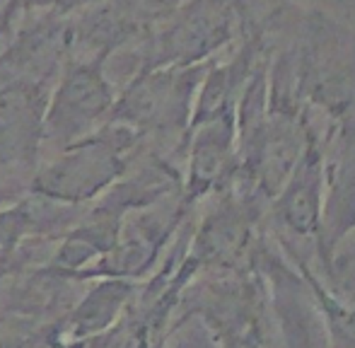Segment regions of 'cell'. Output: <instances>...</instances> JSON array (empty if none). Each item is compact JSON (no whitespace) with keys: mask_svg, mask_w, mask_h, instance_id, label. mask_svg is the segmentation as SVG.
Segmentation results:
<instances>
[{"mask_svg":"<svg viewBox=\"0 0 355 348\" xmlns=\"http://www.w3.org/2000/svg\"><path fill=\"white\" fill-rule=\"evenodd\" d=\"M187 141V177L182 201L193 208L208 193H223L232 186L239 170L237 114H220L191 123Z\"/></svg>","mask_w":355,"mask_h":348,"instance_id":"cell-5","label":"cell"},{"mask_svg":"<svg viewBox=\"0 0 355 348\" xmlns=\"http://www.w3.org/2000/svg\"><path fill=\"white\" fill-rule=\"evenodd\" d=\"M136 295V286L128 278H102L87 290L68 320V334L75 341H87L114 327L128 302Z\"/></svg>","mask_w":355,"mask_h":348,"instance_id":"cell-12","label":"cell"},{"mask_svg":"<svg viewBox=\"0 0 355 348\" xmlns=\"http://www.w3.org/2000/svg\"><path fill=\"white\" fill-rule=\"evenodd\" d=\"M213 61L187 68L167 66L138 71L121 94H116L107 121L133 128L143 138L177 133L187 136L198 87Z\"/></svg>","mask_w":355,"mask_h":348,"instance_id":"cell-3","label":"cell"},{"mask_svg":"<svg viewBox=\"0 0 355 348\" xmlns=\"http://www.w3.org/2000/svg\"><path fill=\"white\" fill-rule=\"evenodd\" d=\"M109 51L75 58L61 66V78L49 92L42 119V143L66 148L104 126L116 102V92L107 76Z\"/></svg>","mask_w":355,"mask_h":348,"instance_id":"cell-4","label":"cell"},{"mask_svg":"<svg viewBox=\"0 0 355 348\" xmlns=\"http://www.w3.org/2000/svg\"><path fill=\"white\" fill-rule=\"evenodd\" d=\"M49 89L37 82L0 85V172L37 162Z\"/></svg>","mask_w":355,"mask_h":348,"instance_id":"cell-9","label":"cell"},{"mask_svg":"<svg viewBox=\"0 0 355 348\" xmlns=\"http://www.w3.org/2000/svg\"><path fill=\"white\" fill-rule=\"evenodd\" d=\"M263 276L271 278L273 312L281 329V348H329L324 329L312 300L300 295L297 271L285 266L283 259L263 254Z\"/></svg>","mask_w":355,"mask_h":348,"instance_id":"cell-10","label":"cell"},{"mask_svg":"<svg viewBox=\"0 0 355 348\" xmlns=\"http://www.w3.org/2000/svg\"><path fill=\"white\" fill-rule=\"evenodd\" d=\"M324 182H327V138L314 131L297 165L273 196L271 216L276 225L295 240H312L319 250L324 211Z\"/></svg>","mask_w":355,"mask_h":348,"instance_id":"cell-6","label":"cell"},{"mask_svg":"<svg viewBox=\"0 0 355 348\" xmlns=\"http://www.w3.org/2000/svg\"><path fill=\"white\" fill-rule=\"evenodd\" d=\"M184 0H104L73 22V46L89 53L119 51L131 42H143Z\"/></svg>","mask_w":355,"mask_h":348,"instance_id":"cell-7","label":"cell"},{"mask_svg":"<svg viewBox=\"0 0 355 348\" xmlns=\"http://www.w3.org/2000/svg\"><path fill=\"white\" fill-rule=\"evenodd\" d=\"M0 198H3V201H5V198H10V191H8V189H0Z\"/></svg>","mask_w":355,"mask_h":348,"instance_id":"cell-14","label":"cell"},{"mask_svg":"<svg viewBox=\"0 0 355 348\" xmlns=\"http://www.w3.org/2000/svg\"><path fill=\"white\" fill-rule=\"evenodd\" d=\"M252 22L247 0H184L141 42L138 71L208 63Z\"/></svg>","mask_w":355,"mask_h":348,"instance_id":"cell-2","label":"cell"},{"mask_svg":"<svg viewBox=\"0 0 355 348\" xmlns=\"http://www.w3.org/2000/svg\"><path fill=\"white\" fill-rule=\"evenodd\" d=\"M283 252H288V256L293 259L295 268H297L300 278H302L304 288L309 293L314 310L319 315L324 329V339H327L329 348H355V307L348 305L343 297H338L312 268L307 266V261L288 245H281Z\"/></svg>","mask_w":355,"mask_h":348,"instance_id":"cell-13","label":"cell"},{"mask_svg":"<svg viewBox=\"0 0 355 348\" xmlns=\"http://www.w3.org/2000/svg\"><path fill=\"white\" fill-rule=\"evenodd\" d=\"M145 138L133 128L107 121L94 133L61 148L58 157L32 174L29 191L63 206H83L123 179Z\"/></svg>","mask_w":355,"mask_h":348,"instance_id":"cell-1","label":"cell"},{"mask_svg":"<svg viewBox=\"0 0 355 348\" xmlns=\"http://www.w3.org/2000/svg\"><path fill=\"white\" fill-rule=\"evenodd\" d=\"M68 12L53 10L39 22L29 24L19 37L0 53V85L8 82H37L49 85L51 76L61 71L73 51V22Z\"/></svg>","mask_w":355,"mask_h":348,"instance_id":"cell-8","label":"cell"},{"mask_svg":"<svg viewBox=\"0 0 355 348\" xmlns=\"http://www.w3.org/2000/svg\"><path fill=\"white\" fill-rule=\"evenodd\" d=\"M73 223V206L53 203L49 198L34 196L17 201L15 206L0 211V250L12 252L29 237L66 232Z\"/></svg>","mask_w":355,"mask_h":348,"instance_id":"cell-11","label":"cell"}]
</instances>
